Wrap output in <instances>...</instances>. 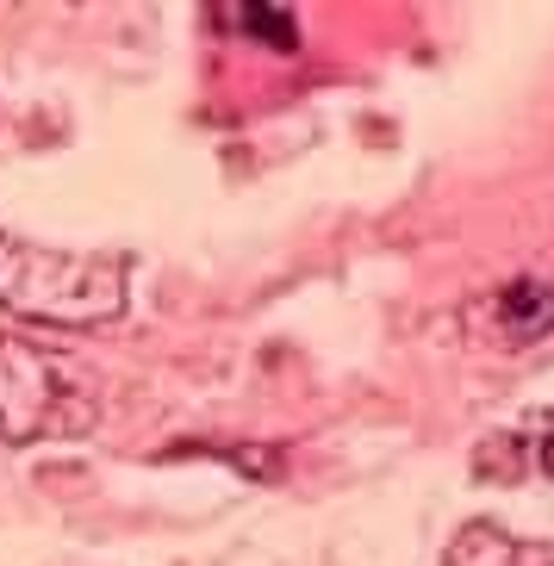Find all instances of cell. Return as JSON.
I'll return each mask as SVG.
<instances>
[{
  "label": "cell",
  "mask_w": 554,
  "mask_h": 566,
  "mask_svg": "<svg viewBox=\"0 0 554 566\" xmlns=\"http://www.w3.org/2000/svg\"><path fill=\"white\" fill-rule=\"evenodd\" d=\"M0 305L32 324H113L125 312V262L118 255H63L32 237H0Z\"/></svg>",
  "instance_id": "1"
},
{
  "label": "cell",
  "mask_w": 554,
  "mask_h": 566,
  "mask_svg": "<svg viewBox=\"0 0 554 566\" xmlns=\"http://www.w3.org/2000/svg\"><path fill=\"white\" fill-rule=\"evenodd\" d=\"M87 430H94V399L38 343H19V336L0 331V442Z\"/></svg>",
  "instance_id": "2"
},
{
  "label": "cell",
  "mask_w": 554,
  "mask_h": 566,
  "mask_svg": "<svg viewBox=\"0 0 554 566\" xmlns=\"http://www.w3.org/2000/svg\"><path fill=\"white\" fill-rule=\"evenodd\" d=\"M499 336L511 343H536V336L554 331V274H518L511 286H499L487 300Z\"/></svg>",
  "instance_id": "3"
},
{
  "label": "cell",
  "mask_w": 554,
  "mask_h": 566,
  "mask_svg": "<svg viewBox=\"0 0 554 566\" xmlns=\"http://www.w3.org/2000/svg\"><path fill=\"white\" fill-rule=\"evenodd\" d=\"M442 566H554V542H530V535H511L499 523H468L449 542Z\"/></svg>",
  "instance_id": "4"
},
{
  "label": "cell",
  "mask_w": 554,
  "mask_h": 566,
  "mask_svg": "<svg viewBox=\"0 0 554 566\" xmlns=\"http://www.w3.org/2000/svg\"><path fill=\"white\" fill-rule=\"evenodd\" d=\"M212 13H219L224 32H243V38H255V44L281 51V56L300 51V19H293V7H274V0H224Z\"/></svg>",
  "instance_id": "5"
},
{
  "label": "cell",
  "mask_w": 554,
  "mask_h": 566,
  "mask_svg": "<svg viewBox=\"0 0 554 566\" xmlns=\"http://www.w3.org/2000/svg\"><path fill=\"white\" fill-rule=\"evenodd\" d=\"M480 449H487V454H511V461L492 473V485H518L523 473H530V454H536V473H548V480H554V423H548L542 411L530 417V430H518V436H511V430H504V436H487Z\"/></svg>",
  "instance_id": "6"
}]
</instances>
